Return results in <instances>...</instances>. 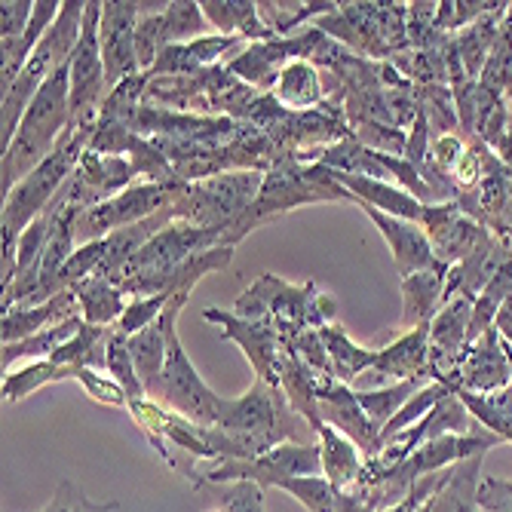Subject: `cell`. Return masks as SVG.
I'll return each mask as SVG.
<instances>
[{"label": "cell", "mask_w": 512, "mask_h": 512, "mask_svg": "<svg viewBox=\"0 0 512 512\" xmlns=\"http://www.w3.org/2000/svg\"><path fill=\"white\" fill-rule=\"evenodd\" d=\"M319 421L332 424L344 436H350L365 460H375L381 454V427L371 424V417L362 411L356 393L338 381V378H325L319 390Z\"/></svg>", "instance_id": "cell-10"}, {"label": "cell", "mask_w": 512, "mask_h": 512, "mask_svg": "<svg viewBox=\"0 0 512 512\" xmlns=\"http://www.w3.org/2000/svg\"><path fill=\"white\" fill-rule=\"evenodd\" d=\"M301 476H322L319 442H283L252 460L215 463V467L203 470V488L227 482H255L261 488H276L279 482Z\"/></svg>", "instance_id": "cell-4"}, {"label": "cell", "mask_w": 512, "mask_h": 512, "mask_svg": "<svg viewBox=\"0 0 512 512\" xmlns=\"http://www.w3.org/2000/svg\"><path fill=\"white\" fill-rule=\"evenodd\" d=\"M319 338L325 344V353H329V362H332V375L338 381H353L359 378L362 371L375 368V353L371 350H362L356 347L338 325H325V329H319Z\"/></svg>", "instance_id": "cell-20"}, {"label": "cell", "mask_w": 512, "mask_h": 512, "mask_svg": "<svg viewBox=\"0 0 512 512\" xmlns=\"http://www.w3.org/2000/svg\"><path fill=\"white\" fill-rule=\"evenodd\" d=\"M451 267H436V270H421L402 279V329H421L436 319V313L445 307V283H448Z\"/></svg>", "instance_id": "cell-16"}, {"label": "cell", "mask_w": 512, "mask_h": 512, "mask_svg": "<svg viewBox=\"0 0 512 512\" xmlns=\"http://www.w3.org/2000/svg\"><path fill=\"white\" fill-rule=\"evenodd\" d=\"M332 178L338 184H344L353 200L378 209V212H387V215L405 218V221H417V224H427V218H430V203H421L414 194L399 188V184H387L371 175H347V172H332Z\"/></svg>", "instance_id": "cell-12"}, {"label": "cell", "mask_w": 512, "mask_h": 512, "mask_svg": "<svg viewBox=\"0 0 512 512\" xmlns=\"http://www.w3.org/2000/svg\"><path fill=\"white\" fill-rule=\"evenodd\" d=\"M80 316V298L74 289L68 292H59L56 298L43 301V304H31V307H7L4 310V329H0V335H4V347L7 344H19L43 329H53V325L59 322H68V319H77Z\"/></svg>", "instance_id": "cell-13"}, {"label": "cell", "mask_w": 512, "mask_h": 512, "mask_svg": "<svg viewBox=\"0 0 512 512\" xmlns=\"http://www.w3.org/2000/svg\"><path fill=\"white\" fill-rule=\"evenodd\" d=\"M77 298H80V310H83V319L89 325H102L108 329L111 322H120V316L126 313V301H123V289L114 283L108 276H96L92 273L89 279L74 286Z\"/></svg>", "instance_id": "cell-17"}, {"label": "cell", "mask_w": 512, "mask_h": 512, "mask_svg": "<svg viewBox=\"0 0 512 512\" xmlns=\"http://www.w3.org/2000/svg\"><path fill=\"white\" fill-rule=\"evenodd\" d=\"M102 4H86L83 31L71 53V132L92 129V117L102 105V96L108 92L105 83V59H102Z\"/></svg>", "instance_id": "cell-5"}, {"label": "cell", "mask_w": 512, "mask_h": 512, "mask_svg": "<svg viewBox=\"0 0 512 512\" xmlns=\"http://www.w3.org/2000/svg\"><path fill=\"white\" fill-rule=\"evenodd\" d=\"M129 353L138 371V381L148 390L157 384V378L163 375V365H166V329H163V319H157L148 329H142L138 335L129 338Z\"/></svg>", "instance_id": "cell-19"}, {"label": "cell", "mask_w": 512, "mask_h": 512, "mask_svg": "<svg viewBox=\"0 0 512 512\" xmlns=\"http://www.w3.org/2000/svg\"><path fill=\"white\" fill-rule=\"evenodd\" d=\"M80 325H83V319L77 316V319H68V322H59V325H53V329H43V332H37V335H31V338H25V341H19V344H7L4 347V375H7V368L13 365V362H19V359H50L62 344H68L77 332H80Z\"/></svg>", "instance_id": "cell-21"}, {"label": "cell", "mask_w": 512, "mask_h": 512, "mask_svg": "<svg viewBox=\"0 0 512 512\" xmlns=\"http://www.w3.org/2000/svg\"><path fill=\"white\" fill-rule=\"evenodd\" d=\"M451 175L460 188H476V184L485 181V154H479L476 148H467L457 160V166L451 169Z\"/></svg>", "instance_id": "cell-32"}, {"label": "cell", "mask_w": 512, "mask_h": 512, "mask_svg": "<svg viewBox=\"0 0 512 512\" xmlns=\"http://www.w3.org/2000/svg\"><path fill=\"white\" fill-rule=\"evenodd\" d=\"M430 365V325L405 332L399 341L375 353V375L381 381H411L424 378Z\"/></svg>", "instance_id": "cell-14"}, {"label": "cell", "mask_w": 512, "mask_h": 512, "mask_svg": "<svg viewBox=\"0 0 512 512\" xmlns=\"http://www.w3.org/2000/svg\"><path fill=\"white\" fill-rule=\"evenodd\" d=\"M71 62V59H68ZM68 62L46 77L34 96L13 145L4 151V200L19 181H25L59 145V138L71 126V68Z\"/></svg>", "instance_id": "cell-1"}, {"label": "cell", "mask_w": 512, "mask_h": 512, "mask_svg": "<svg viewBox=\"0 0 512 512\" xmlns=\"http://www.w3.org/2000/svg\"><path fill=\"white\" fill-rule=\"evenodd\" d=\"M102 503H92L83 488H77L74 482H62L53 494V500L46 503L40 512H99Z\"/></svg>", "instance_id": "cell-30"}, {"label": "cell", "mask_w": 512, "mask_h": 512, "mask_svg": "<svg viewBox=\"0 0 512 512\" xmlns=\"http://www.w3.org/2000/svg\"><path fill=\"white\" fill-rule=\"evenodd\" d=\"M172 295H175V292H172ZM172 295L163 292V295H148V298H135V301H129L126 313L120 316V322L114 325V329H117L120 335H126V338L138 335V332L148 329V325H154V322L163 316V310H166V304H169Z\"/></svg>", "instance_id": "cell-27"}, {"label": "cell", "mask_w": 512, "mask_h": 512, "mask_svg": "<svg viewBox=\"0 0 512 512\" xmlns=\"http://www.w3.org/2000/svg\"><path fill=\"white\" fill-rule=\"evenodd\" d=\"M322 89H319V77L316 68L304 59L292 62L279 74V86H276V99L289 105V108H310L313 102H319Z\"/></svg>", "instance_id": "cell-23"}, {"label": "cell", "mask_w": 512, "mask_h": 512, "mask_svg": "<svg viewBox=\"0 0 512 512\" xmlns=\"http://www.w3.org/2000/svg\"><path fill=\"white\" fill-rule=\"evenodd\" d=\"M206 319L215 322L221 335L237 341L243 347V353L249 356V362L255 365L258 371V381H267L273 387H279V375H283V359H286V350L279 353V325L273 319H261V322H252V319H240L237 313H224V310H206Z\"/></svg>", "instance_id": "cell-7"}, {"label": "cell", "mask_w": 512, "mask_h": 512, "mask_svg": "<svg viewBox=\"0 0 512 512\" xmlns=\"http://www.w3.org/2000/svg\"><path fill=\"white\" fill-rule=\"evenodd\" d=\"M31 16H34V4H25V0L0 4V34H4V40L25 37V31L31 25Z\"/></svg>", "instance_id": "cell-31"}, {"label": "cell", "mask_w": 512, "mask_h": 512, "mask_svg": "<svg viewBox=\"0 0 512 512\" xmlns=\"http://www.w3.org/2000/svg\"><path fill=\"white\" fill-rule=\"evenodd\" d=\"M313 433H316L319 454H322V476L329 479L338 491L353 488L365 473V454L359 451V445L325 421L316 424Z\"/></svg>", "instance_id": "cell-15"}, {"label": "cell", "mask_w": 512, "mask_h": 512, "mask_svg": "<svg viewBox=\"0 0 512 512\" xmlns=\"http://www.w3.org/2000/svg\"><path fill=\"white\" fill-rule=\"evenodd\" d=\"M142 4H102V59H105V83L114 92L120 83L135 77L138 53H135V28Z\"/></svg>", "instance_id": "cell-9"}, {"label": "cell", "mask_w": 512, "mask_h": 512, "mask_svg": "<svg viewBox=\"0 0 512 512\" xmlns=\"http://www.w3.org/2000/svg\"><path fill=\"white\" fill-rule=\"evenodd\" d=\"M83 365H56L50 359L43 362H31L22 371H13V375H4V399L7 402H22L28 393L46 387V384H62V381H77Z\"/></svg>", "instance_id": "cell-18"}, {"label": "cell", "mask_w": 512, "mask_h": 512, "mask_svg": "<svg viewBox=\"0 0 512 512\" xmlns=\"http://www.w3.org/2000/svg\"><path fill=\"white\" fill-rule=\"evenodd\" d=\"M83 387H86V393L96 399V402H102V405H111V408H129V393L111 378V375H105V371H99V368H89V365H83L80 368V378H77Z\"/></svg>", "instance_id": "cell-29"}, {"label": "cell", "mask_w": 512, "mask_h": 512, "mask_svg": "<svg viewBox=\"0 0 512 512\" xmlns=\"http://www.w3.org/2000/svg\"><path fill=\"white\" fill-rule=\"evenodd\" d=\"M175 184H145V188H129L126 194L108 200V203H96L77 215L74 234L86 243L105 240V234H114L120 227L138 224L151 215H157L160 209L172 206L178 200Z\"/></svg>", "instance_id": "cell-6"}, {"label": "cell", "mask_w": 512, "mask_h": 512, "mask_svg": "<svg viewBox=\"0 0 512 512\" xmlns=\"http://www.w3.org/2000/svg\"><path fill=\"white\" fill-rule=\"evenodd\" d=\"M215 503L221 512H264V488L255 482H227L218 485Z\"/></svg>", "instance_id": "cell-28"}, {"label": "cell", "mask_w": 512, "mask_h": 512, "mask_svg": "<svg viewBox=\"0 0 512 512\" xmlns=\"http://www.w3.org/2000/svg\"><path fill=\"white\" fill-rule=\"evenodd\" d=\"M421 387H424V378H411V381H396V384L378 387V390H362V393H356V399H359L362 411L371 417V424L384 430L393 421V414Z\"/></svg>", "instance_id": "cell-22"}, {"label": "cell", "mask_w": 512, "mask_h": 512, "mask_svg": "<svg viewBox=\"0 0 512 512\" xmlns=\"http://www.w3.org/2000/svg\"><path fill=\"white\" fill-rule=\"evenodd\" d=\"M209 512H221V509H218V506H215V509H209Z\"/></svg>", "instance_id": "cell-34"}, {"label": "cell", "mask_w": 512, "mask_h": 512, "mask_svg": "<svg viewBox=\"0 0 512 512\" xmlns=\"http://www.w3.org/2000/svg\"><path fill=\"white\" fill-rule=\"evenodd\" d=\"M371 221H375V227L384 234L393 258H396V267H399V276H411V273H421V270H436V267H445L439 264L436 252H433V243H430V234L424 230V224L417 221H405V218H393L387 212H378L371 209L359 200H353Z\"/></svg>", "instance_id": "cell-11"}, {"label": "cell", "mask_w": 512, "mask_h": 512, "mask_svg": "<svg viewBox=\"0 0 512 512\" xmlns=\"http://www.w3.org/2000/svg\"><path fill=\"white\" fill-rule=\"evenodd\" d=\"M463 142L454 135V132H442L436 142H433V148H430V157H433V163L442 169V172H451L454 166H457V160L463 157Z\"/></svg>", "instance_id": "cell-33"}, {"label": "cell", "mask_w": 512, "mask_h": 512, "mask_svg": "<svg viewBox=\"0 0 512 512\" xmlns=\"http://www.w3.org/2000/svg\"><path fill=\"white\" fill-rule=\"evenodd\" d=\"M206 28L209 25L203 19L200 4H166V10H163V34H166L169 46L200 40Z\"/></svg>", "instance_id": "cell-26"}, {"label": "cell", "mask_w": 512, "mask_h": 512, "mask_svg": "<svg viewBox=\"0 0 512 512\" xmlns=\"http://www.w3.org/2000/svg\"><path fill=\"white\" fill-rule=\"evenodd\" d=\"M188 295L191 289H178L166 310H163V329H166V365H163V375L157 378V384L148 390V399L160 402L163 408L175 411V414H184L191 417L197 424H215L218 421V411H221V402L206 384L203 378L197 375V368L191 365L188 353H184L181 341H178V313L181 307L188 304Z\"/></svg>", "instance_id": "cell-3"}, {"label": "cell", "mask_w": 512, "mask_h": 512, "mask_svg": "<svg viewBox=\"0 0 512 512\" xmlns=\"http://www.w3.org/2000/svg\"><path fill=\"white\" fill-rule=\"evenodd\" d=\"M448 393V387L445 384H439V381H433V384H424L421 390H417L396 414H393V421L381 430V448L393 439V436H399V433H405V430H411L414 424H421L424 417L436 408V402L442 399Z\"/></svg>", "instance_id": "cell-24"}, {"label": "cell", "mask_w": 512, "mask_h": 512, "mask_svg": "<svg viewBox=\"0 0 512 512\" xmlns=\"http://www.w3.org/2000/svg\"><path fill=\"white\" fill-rule=\"evenodd\" d=\"M509 384H512V362L506 353V341L500 338L497 329H488L476 344H470L454 371V378L445 381V387H460L482 396L500 393Z\"/></svg>", "instance_id": "cell-8"}, {"label": "cell", "mask_w": 512, "mask_h": 512, "mask_svg": "<svg viewBox=\"0 0 512 512\" xmlns=\"http://www.w3.org/2000/svg\"><path fill=\"white\" fill-rule=\"evenodd\" d=\"M276 488L279 491H289L310 512H341V503H344V491H338L325 476L286 479V482H279Z\"/></svg>", "instance_id": "cell-25"}, {"label": "cell", "mask_w": 512, "mask_h": 512, "mask_svg": "<svg viewBox=\"0 0 512 512\" xmlns=\"http://www.w3.org/2000/svg\"><path fill=\"white\" fill-rule=\"evenodd\" d=\"M83 16H86V4H62L59 19L53 22V28L43 34V40L37 43V50L31 53L25 71L19 74V80L13 83V89L4 96V114H0V148H10L13 138L34 102V96L40 92V86L46 83V77L56 74L74 53V46L80 40L83 31Z\"/></svg>", "instance_id": "cell-2"}]
</instances>
